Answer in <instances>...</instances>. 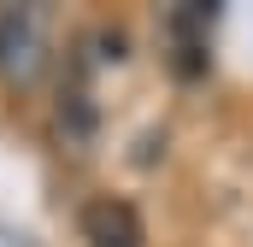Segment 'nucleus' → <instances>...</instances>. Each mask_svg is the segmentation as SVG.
<instances>
[{"label": "nucleus", "mask_w": 253, "mask_h": 247, "mask_svg": "<svg viewBox=\"0 0 253 247\" xmlns=\"http://www.w3.org/2000/svg\"><path fill=\"white\" fill-rule=\"evenodd\" d=\"M47 71V6H0V82L36 88Z\"/></svg>", "instance_id": "obj_1"}, {"label": "nucleus", "mask_w": 253, "mask_h": 247, "mask_svg": "<svg viewBox=\"0 0 253 247\" xmlns=\"http://www.w3.org/2000/svg\"><path fill=\"white\" fill-rule=\"evenodd\" d=\"M83 242L88 247H141V218H135V206H129V200H112V194L88 200V206H83Z\"/></svg>", "instance_id": "obj_2"}, {"label": "nucleus", "mask_w": 253, "mask_h": 247, "mask_svg": "<svg viewBox=\"0 0 253 247\" xmlns=\"http://www.w3.org/2000/svg\"><path fill=\"white\" fill-rule=\"evenodd\" d=\"M165 30H171V41L189 53V59H183V71H200V53H206V30H212V6H177Z\"/></svg>", "instance_id": "obj_3"}]
</instances>
